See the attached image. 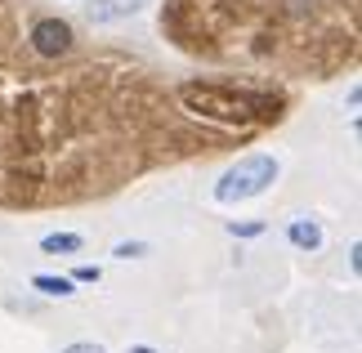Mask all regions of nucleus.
Wrapping results in <instances>:
<instances>
[{"mask_svg":"<svg viewBox=\"0 0 362 353\" xmlns=\"http://www.w3.org/2000/svg\"><path fill=\"white\" fill-rule=\"evenodd\" d=\"M144 5V0H94L90 5V18L94 23H112V18H130V13Z\"/></svg>","mask_w":362,"mask_h":353,"instance_id":"nucleus-5","label":"nucleus"},{"mask_svg":"<svg viewBox=\"0 0 362 353\" xmlns=\"http://www.w3.org/2000/svg\"><path fill=\"white\" fill-rule=\"evenodd\" d=\"M32 45H36V54H45V59H63V54L72 50V27L63 18H40L32 27Z\"/></svg>","mask_w":362,"mask_h":353,"instance_id":"nucleus-3","label":"nucleus"},{"mask_svg":"<svg viewBox=\"0 0 362 353\" xmlns=\"http://www.w3.org/2000/svg\"><path fill=\"white\" fill-rule=\"evenodd\" d=\"M179 103H184L192 117H206V121H219V125H242L250 117L259 121H277V98L269 94H238V90H224V86H179Z\"/></svg>","mask_w":362,"mask_h":353,"instance_id":"nucleus-1","label":"nucleus"},{"mask_svg":"<svg viewBox=\"0 0 362 353\" xmlns=\"http://www.w3.org/2000/svg\"><path fill=\"white\" fill-rule=\"evenodd\" d=\"M103 273H99V268H94V264H81L76 268V273H72V282H99Z\"/></svg>","mask_w":362,"mask_h":353,"instance_id":"nucleus-10","label":"nucleus"},{"mask_svg":"<svg viewBox=\"0 0 362 353\" xmlns=\"http://www.w3.org/2000/svg\"><path fill=\"white\" fill-rule=\"evenodd\" d=\"M273 179H277V161L273 157H242L238 166H228L224 175H219L215 183V202H250V197H259V192H269L273 188Z\"/></svg>","mask_w":362,"mask_h":353,"instance_id":"nucleus-2","label":"nucleus"},{"mask_svg":"<svg viewBox=\"0 0 362 353\" xmlns=\"http://www.w3.org/2000/svg\"><path fill=\"white\" fill-rule=\"evenodd\" d=\"M228 233H233V237H259V233H264V224H259V219H246V224L233 219V224H228Z\"/></svg>","mask_w":362,"mask_h":353,"instance_id":"nucleus-9","label":"nucleus"},{"mask_svg":"<svg viewBox=\"0 0 362 353\" xmlns=\"http://www.w3.org/2000/svg\"><path fill=\"white\" fill-rule=\"evenodd\" d=\"M130 353H152V349H148V345H134V349H130Z\"/></svg>","mask_w":362,"mask_h":353,"instance_id":"nucleus-12","label":"nucleus"},{"mask_svg":"<svg viewBox=\"0 0 362 353\" xmlns=\"http://www.w3.org/2000/svg\"><path fill=\"white\" fill-rule=\"evenodd\" d=\"M86 246L76 233H49V237H40V250L45 255H76V250Z\"/></svg>","mask_w":362,"mask_h":353,"instance_id":"nucleus-6","label":"nucleus"},{"mask_svg":"<svg viewBox=\"0 0 362 353\" xmlns=\"http://www.w3.org/2000/svg\"><path fill=\"white\" fill-rule=\"evenodd\" d=\"M286 237H291L296 250H317V246H322V228H317V219H291Z\"/></svg>","mask_w":362,"mask_h":353,"instance_id":"nucleus-4","label":"nucleus"},{"mask_svg":"<svg viewBox=\"0 0 362 353\" xmlns=\"http://www.w3.org/2000/svg\"><path fill=\"white\" fill-rule=\"evenodd\" d=\"M112 255H117V260H144V255H148V242H117Z\"/></svg>","mask_w":362,"mask_h":353,"instance_id":"nucleus-8","label":"nucleus"},{"mask_svg":"<svg viewBox=\"0 0 362 353\" xmlns=\"http://www.w3.org/2000/svg\"><path fill=\"white\" fill-rule=\"evenodd\" d=\"M32 287H36L40 295H59V300H67L76 282H72V277H54V273H36V277H32Z\"/></svg>","mask_w":362,"mask_h":353,"instance_id":"nucleus-7","label":"nucleus"},{"mask_svg":"<svg viewBox=\"0 0 362 353\" xmlns=\"http://www.w3.org/2000/svg\"><path fill=\"white\" fill-rule=\"evenodd\" d=\"M63 353H107V349H99V345H67Z\"/></svg>","mask_w":362,"mask_h":353,"instance_id":"nucleus-11","label":"nucleus"}]
</instances>
